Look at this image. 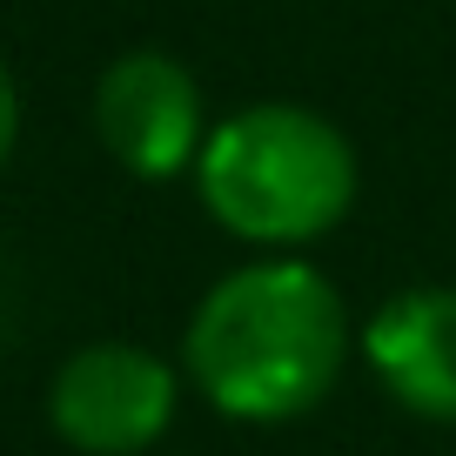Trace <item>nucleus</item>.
Segmentation results:
<instances>
[{
    "label": "nucleus",
    "instance_id": "20e7f679",
    "mask_svg": "<svg viewBox=\"0 0 456 456\" xmlns=\"http://www.w3.org/2000/svg\"><path fill=\"white\" fill-rule=\"evenodd\" d=\"M94 134L134 182H175L195 175V155L208 142L201 81L168 47H128L94 81Z\"/></svg>",
    "mask_w": 456,
    "mask_h": 456
},
{
    "label": "nucleus",
    "instance_id": "f257e3e1",
    "mask_svg": "<svg viewBox=\"0 0 456 456\" xmlns=\"http://www.w3.org/2000/svg\"><path fill=\"white\" fill-rule=\"evenodd\" d=\"M349 302L322 269L269 256L228 269L182 329V376L228 423H296L342 383Z\"/></svg>",
    "mask_w": 456,
    "mask_h": 456
},
{
    "label": "nucleus",
    "instance_id": "39448f33",
    "mask_svg": "<svg viewBox=\"0 0 456 456\" xmlns=\"http://www.w3.org/2000/svg\"><path fill=\"white\" fill-rule=\"evenodd\" d=\"M362 362L423 423H456V289L423 282L362 322Z\"/></svg>",
    "mask_w": 456,
    "mask_h": 456
},
{
    "label": "nucleus",
    "instance_id": "7ed1b4c3",
    "mask_svg": "<svg viewBox=\"0 0 456 456\" xmlns=\"http://www.w3.org/2000/svg\"><path fill=\"white\" fill-rule=\"evenodd\" d=\"M182 370L148 342H87L47 383V423L81 456H142L175 429Z\"/></svg>",
    "mask_w": 456,
    "mask_h": 456
},
{
    "label": "nucleus",
    "instance_id": "423d86ee",
    "mask_svg": "<svg viewBox=\"0 0 456 456\" xmlns=\"http://www.w3.org/2000/svg\"><path fill=\"white\" fill-rule=\"evenodd\" d=\"M14 148H20V87H14V68L0 61V175H7Z\"/></svg>",
    "mask_w": 456,
    "mask_h": 456
},
{
    "label": "nucleus",
    "instance_id": "f03ea898",
    "mask_svg": "<svg viewBox=\"0 0 456 456\" xmlns=\"http://www.w3.org/2000/svg\"><path fill=\"white\" fill-rule=\"evenodd\" d=\"M356 148L329 114L302 101H256L215 121L195 155V195L235 242L296 248L322 242L356 208Z\"/></svg>",
    "mask_w": 456,
    "mask_h": 456
}]
</instances>
